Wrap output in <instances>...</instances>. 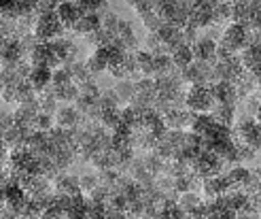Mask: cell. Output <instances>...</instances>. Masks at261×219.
Here are the masks:
<instances>
[{
	"label": "cell",
	"instance_id": "cell-1",
	"mask_svg": "<svg viewBox=\"0 0 261 219\" xmlns=\"http://www.w3.org/2000/svg\"><path fill=\"white\" fill-rule=\"evenodd\" d=\"M213 98L208 92V85H193L185 92V111L189 113H211Z\"/></svg>",
	"mask_w": 261,
	"mask_h": 219
},
{
	"label": "cell",
	"instance_id": "cell-2",
	"mask_svg": "<svg viewBox=\"0 0 261 219\" xmlns=\"http://www.w3.org/2000/svg\"><path fill=\"white\" fill-rule=\"evenodd\" d=\"M219 43L223 45L225 49H229L233 56L238 54L240 49L246 47V30L242 28L240 23H227L223 30H221V38Z\"/></svg>",
	"mask_w": 261,
	"mask_h": 219
},
{
	"label": "cell",
	"instance_id": "cell-3",
	"mask_svg": "<svg viewBox=\"0 0 261 219\" xmlns=\"http://www.w3.org/2000/svg\"><path fill=\"white\" fill-rule=\"evenodd\" d=\"M54 126L60 128V130H74L79 126V113H76L70 105L60 107L54 115Z\"/></svg>",
	"mask_w": 261,
	"mask_h": 219
},
{
	"label": "cell",
	"instance_id": "cell-4",
	"mask_svg": "<svg viewBox=\"0 0 261 219\" xmlns=\"http://www.w3.org/2000/svg\"><path fill=\"white\" fill-rule=\"evenodd\" d=\"M215 45L213 41H208V38H198V41L193 43L191 47V56H193V62H215L213 56H215Z\"/></svg>",
	"mask_w": 261,
	"mask_h": 219
},
{
	"label": "cell",
	"instance_id": "cell-5",
	"mask_svg": "<svg viewBox=\"0 0 261 219\" xmlns=\"http://www.w3.org/2000/svg\"><path fill=\"white\" fill-rule=\"evenodd\" d=\"M213 117L215 124L219 126H225V128H231L233 121H236V107H227V105H215L208 113Z\"/></svg>",
	"mask_w": 261,
	"mask_h": 219
},
{
	"label": "cell",
	"instance_id": "cell-6",
	"mask_svg": "<svg viewBox=\"0 0 261 219\" xmlns=\"http://www.w3.org/2000/svg\"><path fill=\"white\" fill-rule=\"evenodd\" d=\"M96 30H100V17L98 15H81L70 28V32L76 36H87Z\"/></svg>",
	"mask_w": 261,
	"mask_h": 219
},
{
	"label": "cell",
	"instance_id": "cell-7",
	"mask_svg": "<svg viewBox=\"0 0 261 219\" xmlns=\"http://www.w3.org/2000/svg\"><path fill=\"white\" fill-rule=\"evenodd\" d=\"M56 17H58V21L64 26V28L70 30L72 23L79 19L81 15H79V11H76L74 3H60V5L56 7Z\"/></svg>",
	"mask_w": 261,
	"mask_h": 219
},
{
	"label": "cell",
	"instance_id": "cell-8",
	"mask_svg": "<svg viewBox=\"0 0 261 219\" xmlns=\"http://www.w3.org/2000/svg\"><path fill=\"white\" fill-rule=\"evenodd\" d=\"M83 64H85V68H87L89 77L104 72V70L109 68V62H107V49H94V54H91Z\"/></svg>",
	"mask_w": 261,
	"mask_h": 219
},
{
	"label": "cell",
	"instance_id": "cell-9",
	"mask_svg": "<svg viewBox=\"0 0 261 219\" xmlns=\"http://www.w3.org/2000/svg\"><path fill=\"white\" fill-rule=\"evenodd\" d=\"M25 83H28L36 94H41L43 89L51 83V70L49 68H32L30 75H28V81H25Z\"/></svg>",
	"mask_w": 261,
	"mask_h": 219
},
{
	"label": "cell",
	"instance_id": "cell-10",
	"mask_svg": "<svg viewBox=\"0 0 261 219\" xmlns=\"http://www.w3.org/2000/svg\"><path fill=\"white\" fill-rule=\"evenodd\" d=\"M113 92H115L117 100H119V107H125L127 102L132 100V96L136 94L134 81H132V79H121V81H117L115 87H113Z\"/></svg>",
	"mask_w": 261,
	"mask_h": 219
},
{
	"label": "cell",
	"instance_id": "cell-11",
	"mask_svg": "<svg viewBox=\"0 0 261 219\" xmlns=\"http://www.w3.org/2000/svg\"><path fill=\"white\" fill-rule=\"evenodd\" d=\"M200 204H202V198H200L198 191H185V194H178V198H176V207L185 215L195 211Z\"/></svg>",
	"mask_w": 261,
	"mask_h": 219
},
{
	"label": "cell",
	"instance_id": "cell-12",
	"mask_svg": "<svg viewBox=\"0 0 261 219\" xmlns=\"http://www.w3.org/2000/svg\"><path fill=\"white\" fill-rule=\"evenodd\" d=\"M170 60H172V66L176 68V70H182V68H187L189 64H193V56H191V49L189 47H185V45H180L174 54L170 56Z\"/></svg>",
	"mask_w": 261,
	"mask_h": 219
},
{
	"label": "cell",
	"instance_id": "cell-13",
	"mask_svg": "<svg viewBox=\"0 0 261 219\" xmlns=\"http://www.w3.org/2000/svg\"><path fill=\"white\" fill-rule=\"evenodd\" d=\"M113 34H109V32H104V30H96V32H91V34H87L85 36V41H87V45H91L94 49H104V47H109L111 43H113Z\"/></svg>",
	"mask_w": 261,
	"mask_h": 219
},
{
	"label": "cell",
	"instance_id": "cell-14",
	"mask_svg": "<svg viewBox=\"0 0 261 219\" xmlns=\"http://www.w3.org/2000/svg\"><path fill=\"white\" fill-rule=\"evenodd\" d=\"M64 68L68 70L70 81H72L74 85H79V83H83V81H87V79H89V72H87V68H85V64H83V62H72V64H66Z\"/></svg>",
	"mask_w": 261,
	"mask_h": 219
},
{
	"label": "cell",
	"instance_id": "cell-15",
	"mask_svg": "<svg viewBox=\"0 0 261 219\" xmlns=\"http://www.w3.org/2000/svg\"><path fill=\"white\" fill-rule=\"evenodd\" d=\"M142 160V166H145V171L155 179V177H158V175H162V171H164V162L158 158V156H155V153H145V156H142L140 158Z\"/></svg>",
	"mask_w": 261,
	"mask_h": 219
},
{
	"label": "cell",
	"instance_id": "cell-16",
	"mask_svg": "<svg viewBox=\"0 0 261 219\" xmlns=\"http://www.w3.org/2000/svg\"><path fill=\"white\" fill-rule=\"evenodd\" d=\"M54 98L58 102H68V105H72V102L79 98V89H76L74 83H70L66 87H54Z\"/></svg>",
	"mask_w": 261,
	"mask_h": 219
},
{
	"label": "cell",
	"instance_id": "cell-17",
	"mask_svg": "<svg viewBox=\"0 0 261 219\" xmlns=\"http://www.w3.org/2000/svg\"><path fill=\"white\" fill-rule=\"evenodd\" d=\"M98 107L102 109V111H115V109H121L119 107V100H117V96H115V92L113 89H107V92H100V96H98Z\"/></svg>",
	"mask_w": 261,
	"mask_h": 219
},
{
	"label": "cell",
	"instance_id": "cell-18",
	"mask_svg": "<svg viewBox=\"0 0 261 219\" xmlns=\"http://www.w3.org/2000/svg\"><path fill=\"white\" fill-rule=\"evenodd\" d=\"M153 13L160 17L162 23H170L174 15V3H153Z\"/></svg>",
	"mask_w": 261,
	"mask_h": 219
},
{
	"label": "cell",
	"instance_id": "cell-19",
	"mask_svg": "<svg viewBox=\"0 0 261 219\" xmlns=\"http://www.w3.org/2000/svg\"><path fill=\"white\" fill-rule=\"evenodd\" d=\"M76 89H79V96L89 98V100H98V96H100V89H98V85L94 81V77H89L87 81L79 83V85H76Z\"/></svg>",
	"mask_w": 261,
	"mask_h": 219
},
{
	"label": "cell",
	"instance_id": "cell-20",
	"mask_svg": "<svg viewBox=\"0 0 261 219\" xmlns=\"http://www.w3.org/2000/svg\"><path fill=\"white\" fill-rule=\"evenodd\" d=\"M98 17H100V30L115 36V28H117V23H119V17H117L113 11H104Z\"/></svg>",
	"mask_w": 261,
	"mask_h": 219
},
{
	"label": "cell",
	"instance_id": "cell-21",
	"mask_svg": "<svg viewBox=\"0 0 261 219\" xmlns=\"http://www.w3.org/2000/svg\"><path fill=\"white\" fill-rule=\"evenodd\" d=\"M229 21V3H213V23H225Z\"/></svg>",
	"mask_w": 261,
	"mask_h": 219
},
{
	"label": "cell",
	"instance_id": "cell-22",
	"mask_svg": "<svg viewBox=\"0 0 261 219\" xmlns=\"http://www.w3.org/2000/svg\"><path fill=\"white\" fill-rule=\"evenodd\" d=\"M58 109H60L58 107V100L54 96H38V113L51 115V117H54Z\"/></svg>",
	"mask_w": 261,
	"mask_h": 219
},
{
	"label": "cell",
	"instance_id": "cell-23",
	"mask_svg": "<svg viewBox=\"0 0 261 219\" xmlns=\"http://www.w3.org/2000/svg\"><path fill=\"white\" fill-rule=\"evenodd\" d=\"M70 83H72L70 81V75H68V70L64 68V66L51 70V85H54V87H66Z\"/></svg>",
	"mask_w": 261,
	"mask_h": 219
},
{
	"label": "cell",
	"instance_id": "cell-24",
	"mask_svg": "<svg viewBox=\"0 0 261 219\" xmlns=\"http://www.w3.org/2000/svg\"><path fill=\"white\" fill-rule=\"evenodd\" d=\"M51 128H54V117H51V115L38 113L34 117V121H32V130L34 132H47V130H51Z\"/></svg>",
	"mask_w": 261,
	"mask_h": 219
},
{
	"label": "cell",
	"instance_id": "cell-25",
	"mask_svg": "<svg viewBox=\"0 0 261 219\" xmlns=\"http://www.w3.org/2000/svg\"><path fill=\"white\" fill-rule=\"evenodd\" d=\"M119 177V173L113 171V168H104V171H98L96 173V179H98V185L111 189V185L115 183V179Z\"/></svg>",
	"mask_w": 261,
	"mask_h": 219
},
{
	"label": "cell",
	"instance_id": "cell-26",
	"mask_svg": "<svg viewBox=\"0 0 261 219\" xmlns=\"http://www.w3.org/2000/svg\"><path fill=\"white\" fill-rule=\"evenodd\" d=\"M142 19V26H145V30H147V34H155L160 30V26H162V21H160V17L155 15V13L151 11L149 15H145V17H140Z\"/></svg>",
	"mask_w": 261,
	"mask_h": 219
},
{
	"label": "cell",
	"instance_id": "cell-27",
	"mask_svg": "<svg viewBox=\"0 0 261 219\" xmlns=\"http://www.w3.org/2000/svg\"><path fill=\"white\" fill-rule=\"evenodd\" d=\"M129 36H134L132 23L125 21V19H119V23H117V28H115V38L123 41V38H129Z\"/></svg>",
	"mask_w": 261,
	"mask_h": 219
},
{
	"label": "cell",
	"instance_id": "cell-28",
	"mask_svg": "<svg viewBox=\"0 0 261 219\" xmlns=\"http://www.w3.org/2000/svg\"><path fill=\"white\" fill-rule=\"evenodd\" d=\"M109 196H111V191H109L107 187H102V185H96V187L87 194V198H89L91 202H100V204L107 202V200H109Z\"/></svg>",
	"mask_w": 261,
	"mask_h": 219
},
{
	"label": "cell",
	"instance_id": "cell-29",
	"mask_svg": "<svg viewBox=\"0 0 261 219\" xmlns=\"http://www.w3.org/2000/svg\"><path fill=\"white\" fill-rule=\"evenodd\" d=\"M96 185H98L96 175H83V177H79V189H81V194L87 196Z\"/></svg>",
	"mask_w": 261,
	"mask_h": 219
},
{
	"label": "cell",
	"instance_id": "cell-30",
	"mask_svg": "<svg viewBox=\"0 0 261 219\" xmlns=\"http://www.w3.org/2000/svg\"><path fill=\"white\" fill-rule=\"evenodd\" d=\"M89 164L98 171H104V168H109V158H107V153H102V151H94V156L89 158Z\"/></svg>",
	"mask_w": 261,
	"mask_h": 219
},
{
	"label": "cell",
	"instance_id": "cell-31",
	"mask_svg": "<svg viewBox=\"0 0 261 219\" xmlns=\"http://www.w3.org/2000/svg\"><path fill=\"white\" fill-rule=\"evenodd\" d=\"M94 102L96 100H89V98H83V96H79V98H76L74 102H72V109L76 111V113H79V115H87V111L91 109V105H94Z\"/></svg>",
	"mask_w": 261,
	"mask_h": 219
},
{
	"label": "cell",
	"instance_id": "cell-32",
	"mask_svg": "<svg viewBox=\"0 0 261 219\" xmlns=\"http://www.w3.org/2000/svg\"><path fill=\"white\" fill-rule=\"evenodd\" d=\"M160 47H162V43H160L158 34H147V36H145V51H149L151 56L158 54Z\"/></svg>",
	"mask_w": 261,
	"mask_h": 219
},
{
	"label": "cell",
	"instance_id": "cell-33",
	"mask_svg": "<svg viewBox=\"0 0 261 219\" xmlns=\"http://www.w3.org/2000/svg\"><path fill=\"white\" fill-rule=\"evenodd\" d=\"M132 9H134V13L138 17H145V15H149V13L153 11V3H134Z\"/></svg>",
	"mask_w": 261,
	"mask_h": 219
},
{
	"label": "cell",
	"instance_id": "cell-34",
	"mask_svg": "<svg viewBox=\"0 0 261 219\" xmlns=\"http://www.w3.org/2000/svg\"><path fill=\"white\" fill-rule=\"evenodd\" d=\"M117 81H121V79H127V72H125V68H123V62L121 64H117V66H109L107 68Z\"/></svg>",
	"mask_w": 261,
	"mask_h": 219
}]
</instances>
